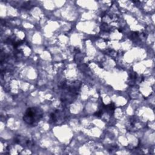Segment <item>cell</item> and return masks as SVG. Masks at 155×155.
Here are the masks:
<instances>
[{"mask_svg":"<svg viewBox=\"0 0 155 155\" xmlns=\"http://www.w3.org/2000/svg\"><path fill=\"white\" fill-rule=\"evenodd\" d=\"M43 116L42 110L38 107H33L27 108L24 114L23 120L28 125H35Z\"/></svg>","mask_w":155,"mask_h":155,"instance_id":"cell-1","label":"cell"},{"mask_svg":"<svg viewBox=\"0 0 155 155\" xmlns=\"http://www.w3.org/2000/svg\"><path fill=\"white\" fill-rule=\"evenodd\" d=\"M81 83L79 82H73L72 84L67 85L66 82H63L60 85L61 88L64 91V94L61 96L62 102H73L74 98L76 97L78 91L81 87Z\"/></svg>","mask_w":155,"mask_h":155,"instance_id":"cell-2","label":"cell"},{"mask_svg":"<svg viewBox=\"0 0 155 155\" xmlns=\"http://www.w3.org/2000/svg\"><path fill=\"white\" fill-rule=\"evenodd\" d=\"M68 114L63 111L56 110L51 113L50 115V121L52 123H57L58 122H63L67 117Z\"/></svg>","mask_w":155,"mask_h":155,"instance_id":"cell-3","label":"cell"},{"mask_svg":"<svg viewBox=\"0 0 155 155\" xmlns=\"http://www.w3.org/2000/svg\"><path fill=\"white\" fill-rule=\"evenodd\" d=\"M14 142L15 143H17V144H19L21 146H32L33 145V143L31 140H30V139L26 138V137H24L22 136H17L14 139Z\"/></svg>","mask_w":155,"mask_h":155,"instance_id":"cell-4","label":"cell"}]
</instances>
